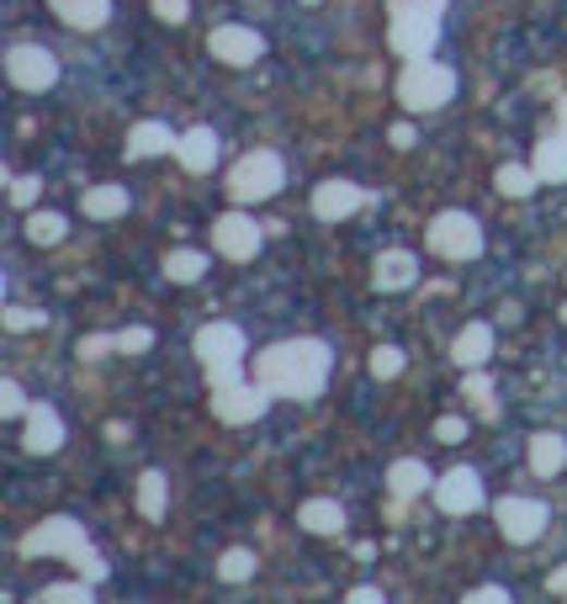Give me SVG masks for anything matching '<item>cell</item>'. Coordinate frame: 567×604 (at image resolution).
Instances as JSON below:
<instances>
[{
    "label": "cell",
    "instance_id": "8",
    "mask_svg": "<svg viewBox=\"0 0 567 604\" xmlns=\"http://www.w3.org/2000/svg\"><path fill=\"white\" fill-rule=\"evenodd\" d=\"M5 81L16 90H53L59 59L42 42H16V48H5Z\"/></svg>",
    "mask_w": 567,
    "mask_h": 604
},
{
    "label": "cell",
    "instance_id": "19",
    "mask_svg": "<svg viewBox=\"0 0 567 604\" xmlns=\"http://www.w3.org/2000/svg\"><path fill=\"white\" fill-rule=\"evenodd\" d=\"M175 160L186 164L192 175H207V170L218 164V133H212V127H192V133H181Z\"/></svg>",
    "mask_w": 567,
    "mask_h": 604
},
{
    "label": "cell",
    "instance_id": "42",
    "mask_svg": "<svg viewBox=\"0 0 567 604\" xmlns=\"http://www.w3.org/2000/svg\"><path fill=\"white\" fill-rule=\"evenodd\" d=\"M350 604H382V589H371V583H366V589H350Z\"/></svg>",
    "mask_w": 567,
    "mask_h": 604
},
{
    "label": "cell",
    "instance_id": "24",
    "mask_svg": "<svg viewBox=\"0 0 567 604\" xmlns=\"http://www.w3.org/2000/svg\"><path fill=\"white\" fill-rule=\"evenodd\" d=\"M567 467V441L563 435H530V472H541V478H557Z\"/></svg>",
    "mask_w": 567,
    "mask_h": 604
},
{
    "label": "cell",
    "instance_id": "18",
    "mask_svg": "<svg viewBox=\"0 0 567 604\" xmlns=\"http://www.w3.org/2000/svg\"><path fill=\"white\" fill-rule=\"evenodd\" d=\"M387 488H393V498H419V493H435V478L419 456H398L387 467Z\"/></svg>",
    "mask_w": 567,
    "mask_h": 604
},
{
    "label": "cell",
    "instance_id": "31",
    "mask_svg": "<svg viewBox=\"0 0 567 604\" xmlns=\"http://www.w3.org/2000/svg\"><path fill=\"white\" fill-rule=\"evenodd\" d=\"M461 387H467V398L478 403V414H483V419H498V408H493V393H488V377L478 371V366L461 377Z\"/></svg>",
    "mask_w": 567,
    "mask_h": 604
},
{
    "label": "cell",
    "instance_id": "5",
    "mask_svg": "<svg viewBox=\"0 0 567 604\" xmlns=\"http://www.w3.org/2000/svg\"><path fill=\"white\" fill-rule=\"evenodd\" d=\"M192 350H197V361L207 366V382H212V387H229V382H239L244 329H234V323H207V329H197Z\"/></svg>",
    "mask_w": 567,
    "mask_h": 604
},
{
    "label": "cell",
    "instance_id": "39",
    "mask_svg": "<svg viewBox=\"0 0 567 604\" xmlns=\"http://www.w3.org/2000/svg\"><path fill=\"white\" fill-rule=\"evenodd\" d=\"M435 441H467V419H456V414H451V419H441V424H435Z\"/></svg>",
    "mask_w": 567,
    "mask_h": 604
},
{
    "label": "cell",
    "instance_id": "12",
    "mask_svg": "<svg viewBox=\"0 0 567 604\" xmlns=\"http://www.w3.org/2000/svg\"><path fill=\"white\" fill-rule=\"evenodd\" d=\"M435 504L446 515H478L483 509V478L472 467H451L446 478H435Z\"/></svg>",
    "mask_w": 567,
    "mask_h": 604
},
{
    "label": "cell",
    "instance_id": "2",
    "mask_svg": "<svg viewBox=\"0 0 567 604\" xmlns=\"http://www.w3.org/2000/svg\"><path fill=\"white\" fill-rule=\"evenodd\" d=\"M22 557H64V563L81 567L90 583H101V578H107V557L90 546L85 525L70 520V515H53V520H42L38 530L22 541Z\"/></svg>",
    "mask_w": 567,
    "mask_h": 604
},
{
    "label": "cell",
    "instance_id": "14",
    "mask_svg": "<svg viewBox=\"0 0 567 604\" xmlns=\"http://www.w3.org/2000/svg\"><path fill=\"white\" fill-rule=\"evenodd\" d=\"M366 192L356 181H319L313 186V218L319 223H340V218H350V212H361Z\"/></svg>",
    "mask_w": 567,
    "mask_h": 604
},
{
    "label": "cell",
    "instance_id": "36",
    "mask_svg": "<svg viewBox=\"0 0 567 604\" xmlns=\"http://www.w3.org/2000/svg\"><path fill=\"white\" fill-rule=\"evenodd\" d=\"M38 192H42L38 175H11V201H16V207H33Z\"/></svg>",
    "mask_w": 567,
    "mask_h": 604
},
{
    "label": "cell",
    "instance_id": "7",
    "mask_svg": "<svg viewBox=\"0 0 567 604\" xmlns=\"http://www.w3.org/2000/svg\"><path fill=\"white\" fill-rule=\"evenodd\" d=\"M424 239H430V249L441 260H478L483 255V223L472 212H441Z\"/></svg>",
    "mask_w": 567,
    "mask_h": 604
},
{
    "label": "cell",
    "instance_id": "40",
    "mask_svg": "<svg viewBox=\"0 0 567 604\" xmlns=\"http://www.w3.org/2000/svg\"><path fill=\"white\" fill-rule=\"evenodd\" d=\"M467 604H509V589H498V583H483V589H472Z\"/></svg>",
    "mask_w": 567,
    "mask_h": 604
},
{
    "label": "cell",
    "instance_id": "43",
    "mask_svg": "<svg viewBox=\"0 0 567 604\" xmlns=\"http://www.w3.org/2000/svg\"><path fill=\"white\" fill-rule=\"evenodd\" d=\"M393 149H414V127H408V122L393 127Z\"/></svg>",
    "mask_w": 567,
    "mask_h": 604
},
{
    "label": "cell",
    "instance_id": "37",
    "mask_svg": "<svg viewBox=\"0 0 567 604\" xmlns=\"http://www.w3.org/2000/svg\"><path fill=\"white\" fill-rule=\"evenodd\" d=\"M5 329H11V334L42 329V313H38V308H5Z\"/></svg>",
    "mask_w": 567,
    "mask_h": 604
},
{
    "label": "cell",
    "instance_id": "17",
    "mask_svg": "<svg viewBox=\"0 0 567 604\" xmlns=\"http://www.w3.org/2000/svg\"><path fill=\"white\" fill-rule=\"evenodd\" d=\"M181 138L164 127V122H133L127 133V160H155V155H175Z\"/></svg>",
    "mask_w": 567,
    "mask_h": 604
},
{
    "label": "cell",
    "instance_id": "11",
    "mask_svg": "<svg viewBox=\"0 0 567 604\" xmlns=\"http://www.w3.org/2000/svg\"><path fill=\"white\" fill-rule=\"evenodd\" d=\"M212 244H218L223 260H255L260 244H266V229H260L249 212H223V218L212 223Z\"/></svg>",
    "mask_w": 567,
    "mask_h": 604
},
{
    "label": "cell",
    "instance_id": "22",
    "mask_svg": "<svg viewBox=\"0 0 567 604\" xmlns=\"http://www.w3.org/2000/svg\"><path fill=\"white\" fill-rule=\"evenodd\" d=\"M297 525L313 530V535H340V530H345V509H340L334 498H308V504L297 509Z\"/></svg>",
    "mask_w": 567,
    "mask_h": 604
},
{
    "label": "cell",
    "instance_id": "13",
    "mask_svg": "<svg viewBox=\"0 0 567 604\" xmlns=\"http://www.w3.org/2000/svg\"><path fill=\"white\" fill-rule=\"evenodd\" d=\"M207 48H212V59H223V64H255V59L266 53V38H260L255 27L229 22V27H218V33L207 38Z\"/></svg>",
    "mask_w": 567,
    "mask_h": 604
},
{
    "label": "cell",
    "instance_id": "29",
    "mask_svg": "<svg viewBox=\"0 0 567 604\" xmlns=\"http://www.w3.org/2000/svg\"><path fill=\"white\" fill-rule=\"evenodd\" d=\"M535 186H541L535 164H504V170H498V192H504V197H530Z\"/></svg>",
    "mask_w": 567,
    "mask_h": 604
},
{
    "label": "cell",
    "instance_id": "16",
    "mask_svg": "<svg viewBox=\"0 0 567 604\" xmlns=\"http://www.w3.org/2000/svg\"><path fill=\"white\" fill-rule=\"evenodd\" d=\"M371 282H377V292H408V286L419 282V255H408V249H382L377 266H371Z\"/></svg>",
    "mask_w": 567,
    "mask_h": 604
},
{
    "label": "cell",
    "instance_id": "33",
    "mask_svg": "<svg viewBox=\"0 0 567 604\" xmlns=\"http://www.w3.org/2000/svg\"><path fill=\"white\" fill-rule=\"evenodd\" d=\"M371 371H377L382 382H393V377L404 371V350H398V345H377V350H371Z\"/></svg>",
    "mask_w": 567,
    "mask_h": 604
},
{
    "label": "cell",
    "instance_id": "9",
    "mask_svg": "<svg viewBox=\"0 0 567 604\" xmlns=\"http://www.w3.org/2000/svg\"><path fill=\"white\" fill-rule=\"evenodd\" d=\"M276 398L260 377L255 382H229V387H212V414L223 419V424H255L260 414H266V403Z\"/></svg>",
    "mask_w": 567,
    "mask_h": 604
},
{
    "label": "cell",
    "instance_id": "26",
    "mask_svg": "<svg viewBox=\"0 0 567 604\" xmlns=\"http://www.w3.org/2000/svg\"><path fill=\"white\" fill-rule=\"evenodd\" d=\"M127 192L122 186H90L81 197V207H85V218H96V223H107V218H122L127 212Z\"/></svg>",
    "mask_w": 567,
    "mask_h": 604
},
{
    "label": "cell",
    "instance_id": "27",
    "mask_svg": "<svg viewBox=\"0 0 567 604\" xmlns=\"http://www.w3.org/2000/svg\"><path fill=\"white\" fill-rule=\"evenodd\" d=\"M164 276H170V282H202L207 255H197V249H175V255H164Z\"/></svg>",
    "mask_w": 567,
    "mask_h": 604
},
{
    "label": "cell",
    "instance_id": "34",
    "mask_svg": "<svg viewBox=\"0 0 567 604\" xmlns=\"http://www.w3.org/2000/svg\"><path fill=\"white\" fill-rule=\"evenodd\" d=\"M38 600H48V604H75V600H90V578L85 583H53V589H42Z\"/></svg>",
    "mask_w": 567,
    "mask_h": 604
},
{
    "label": "cell",
    "instance_id": "20",
    "mask_svg": "<svg viewBox=\"0 0 567 604\" xmlns=\"http://www.w3.org/2000/svg\"><path fill=\"white\" fill-rule=\"evenodd\" d=\"M48 5L64 27H81V33L107 27V16H112V0H48Z\"/></svg>",
    "mask_w": 567,
    "mask_h": 604
},
{
    "label": "cell",
    "instance_id": "21",
    "mask_svg": "<svg viewBox=\"0 0 567 604\" xmlns=\"http://www.w3.org/2000/svg\"><path fill=\"white\" fill-rule=\"evenodd\" d=\"M493 356V329L488 323H467L461 334H456V345H451V361L461 366V371H472V366H483Z\"/></svg>",
    "mask_w": 567,
    "mask_h": 604
},
{
    "label": "cell",
    "instance_id": "35",
    "mask_svg": "<svg viewBox=\"0 0 567 604\" xmlns=\"http://www.w3.org/2000/svg\"><path fill=\"white\" fill-rule=\"evenodd\" d=\"M0 408H5V419H27V393L16 387V382H0Z\"/></svg>",
    "mask_w": 567,
    "mask_h": 604
},
{
    "label": "cell",
    "instance_id": "15",
    "mask_svg": "<svg viewBox=\"0 0 567 604\" xmlns=\"http://www.w3.org/2000/svg\"><path fill=\"white\" fill-rule=\"evenodd\" d=\"M22 445H27L33 456H53V451L64 445V419H59L53 403H33V408H27V435H22Z\"/></svg>",
    "mask_w": 567,
    "mask_h": 604
},
{
    "label": "cell",
    "instance_id": "1",
    "mask_svg": "<svg viewBox=\"0 0 567 604\" xmlns=\"http://www.w3.org/2000/svg\"><path fill=\"white\" fill-rule=\"evenodd\" d=\"M329 356L324 340H282L271 350H260L255 361V377L276 393V398H319L329 387Z\"/></svg>",
    "mask_w": 567,
    "mask_h": 604
},
{
    "label": "cell",
    "instance_id": "28",
    "mask_svg": "<svg viewBox=\"0 0 567 604\" xmlns=\"http://www.w3.org/2000/svg\"><path fill=\"white\" fill-rule=\"evenodd\" d=\"M64 234H70L64 212H27V239L33 244H59Z\"/></svg>",
    "mask_w": 567,
    "mask_h": 604
},
{
    "label": "cell",
    "instance_id": "10",
    "mask_svg": "<svg viewBox=\"0 0 567 604\" xmlns=\"http://www.w3.org/2000/svg\"><path fill=\"white\" fill-rule=\"evenodd\" d=\"M493 520H498V530H504V541H515V546H530V541L546 530L552 509H546L541 498H498Z\"/></svg>",
    "mask_w": 567,
    "mask_h": 604
},
{
    "label": "cell",
    "instance_id": "25",
    "mask_svg": "<svg viewBox=\"0 0 567 604\" xmlns=\"http://www.w3.org/2000/svg\"><path fill=\"white\" fill-rule=\"evenodd\" d=\"M164 509H170V488H164V472H155V467H149V472L138 478V515H144L149 525H160Z\"/></svg>",
    "mask_w": 567,
    "mask_h": 604
},
{
    "label": "cell",
    "instance_id": "6",
    "mask_svg": "<svg viewBox=\"0 0 567 604\" xmlns=\"http://www.w3.org/2000/svg\"><path fill=\"white\" fill-rule=\"evenodd\" d=\"M286 186V164L276 149H255V155H244L239 164H234V175H229V192H234V201H266L276 197Z\"/></svg>",
    "mask_w": 567,
    "mask_h": 604
},
{
    "label": "cell",
    "instance_id": "41",
    "mask_svg": "<svg viewBox=\"0 0 567 604\" xmlns=\"http://www.w3.org/2000/svg\"><path fill=\"white\" fill-rule=\"evenodd\" d=\"M107 350H118V340H107V334H96V340H85L81 345L85 361H96V356H107Z\"/></svg>",
    "mask_w": 567,
    "mask_h": 604
},
{
    "label": "cell",
    "instance_id": "23",
    "mask_svg": "<svg viewBox=\"0 0 567 604\" xmlns=\"http://www.w3.org/2000/svg\"><path fill=\"white\" fill-rule=\"evenodd\" d=\"M530 164H535V175H541L546 186H563L567 181V133L563 138H541L535 155H530Z\"/></svg>",
    "mask_w": 567,
    "mask_h": 604
},
{
    "label": "cell",
    "instance_id": "38",
    "mask_svg": "<svg viewBox=\"0 0 567 604\" xmlns=\"http://www.w3.org/2000/svg\"><path fill=\"white\" fill-rule=\"evenodd\" d=\"M155 16H160V22H186V16H192V0H155Z\"/></svg>",
    "mask_w": 567,
    "mask_h": 604
},
{
    "label": "cell",
    "instance_id": "44",
    "mask_svg": "<svg viewBox=\"0 0 567 604\" xmlns=\"http://www.w3.org/2000/svg\"><path fill=\"white\" fill-rule=\"evenodd\" d=\"M546 589H552V594H567V563L557 567V572H552V578H546Z\"/></svg>",
    "mask_w": 567,
    "mask_h": 604
},
{
    "label": "cell",
    "instance_id": "46",
    "mask_svg": "<svg viewBox=\"0 0 567 604\" xmlns=\"http://www.w3.org/2000/svg\"><path fill=\"white\" fill-rule=\"evenodd\" d=\"M563 319H567V308H563Z\"/></svg>",
    "mask_w": 567,
    "mask_h": 604
},
{
    "label": "cell",
    "instance_id": "4",
    "mask_svg": "<svg viewBox=\"0 0 567 604\" xmlns=\"http://www.w3.org/2000/svg\"><path fill=\"white\" fill-rule=\"evenodd\" d=\"M456 96V70L441 59H408V70L398 75V101L404 112H435Z\"/></svg>",
    "mask_w": 567,
    "mask_h": 604
},
{
    "label": "cell",
    "instance_id": "32",
    "mask_svg": "<svg viewBox=\"0 0 567 604\" xmlns=\"http://www.w3.org/2000/svg\"><path fill=\"white\" fill-rule=\"evenodd\" d=\"M112 340H118V350H122V356H144V350L155 345V329H144V323H133V329H118Z\"/></svg>",
    "mask_w": 567,
    "mask_h": 604
},
{
    "label": "cell",
    "instance_id": "30",
    "mask_svg": "<svg viewBox=\"0 0 567 604\" xmlns=\"http://www.w3.org/2000/svg\"><path fill=\"white\" fill-rule=\"evenodd\" d=\"M249 572H255V552H244V546L223 552V563H218V578H223V583H244Z\"/></svg>",
    "mask_w": 567,
    "mask_h": 604
},
{
    "label": "cell",
    "instance_id": "3",
    "mask_svg": "<svg viewBox=\"0 0 567 604\" xmlns=\"http://www.w3.org/2000/svg\"><path fill=\"white\" fill-rule=\"evenodd\" d=\"M441 16H446V0H393V48L404 59H430L435 42H441Z\"/></svg>",
    "mask_w": 567,
    "mask_h": 604
},
{
    "label": "cell",
    "instance_id": "45",
    "mask_svg": "<svg viewBox=\"0 0 567 604\" xmlns=\"http://www.w3.org/2000/svg\"><path fill=\"white\" fill-rule=\"evenodd\" d=\"M557 122H563V133H567V96L557 101Z\"/></svg>",
    "mask_w": 567,
    "mask_h": 604
}]
</instances>
